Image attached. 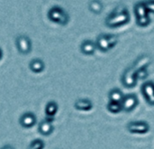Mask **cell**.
I'll list each match as a JSON object with an SVG mask.
<instances>
[{
  "label": "cell",
  "instance_id": "1",
  "mask_svg": "<svg viewBox=\"0 0 154 149\" xmlns=\"http://www.w3.org/2000/svg\"><path fill=\"white\" fill-rule=\"evenodd\" d=\"M130 21L128 9L124 5H118L113 12L106 18L105 24L107 27L115 28L127 24Z\"/></svg>",
  "mask_w": 154,
  "mask_h": 149
},
{
  "label": "cell",
  "instance_id": "2",
  "mask_svg": "<svg viewBox=\"0 0 154 149\" xmlns=\"http://www.w3.org/2000/svg\"><path fill=\"white\" fill-rule=\"evenodd\" d=\"M48 18L50 21L58 24L60 25L65 26L69 22V14L60 6L53 5L48 11Z\"/></svg>",
  "mask_w": 154,
  "mask_h": 149
},
{
  "label": "cell",
  "instance_id": "3",
  "mask_svg": "<svg viewBox=\"0 0 154 149\" xmlns=\"http://www.w3.org/2000/svg\"><path fill=\"white\" fill-rule=\"evenodd\" d=\"M15 44L18 52L23 55H27L32 52L31 39L25 34H20L15 38Z\"/></svg>",
  "mask_w": 154,
  "mask_h": 149
},
{
  "label": "cell",
  "instance_id": "4",
  "mask_svg": "<svg viewBox=\"0 0 154 149\" xmlns=\"http://www.w3.org/2000/svg\"><path fill=\"white\" fill-rule=\"evenodd\" d=\"M135 69L132 66L125 71L122 77V83L126 88H134L136 85L137 79L135 77Z\"/></svg>",
  "mask_w": 154,
  "mask_h": 149
},
{
  "label": "cell",
  "instance_id": "5",
  "mask_svg": "<svg viewBox=\"0 0 154 149\" xmlns=\"http://www.w3.org/2000/svg\"><path fill=\"white\" fill-rule=\"evenodd\" d=\"M127 129L133 134H146L150 129V126L145 121H134L127 125Z\"/></svg>",
  "mask_w": 154,
  "mask_h": 149
},
{
  "label": "cell",
  "instance_id": "6",
  "mask_svg": "<svg viewBox=\"0 0 154 149\" xmlns=\"http://www.w3.org/2000/svg\"><path fill=\"white\" fill-rule=\"evenodd\" d=\"M36 115L31 111L24 112L19 119V124L24 128H31L36 124Z\"/></svg>",
  "mask_w": 154,
  "mask_h": 149
},
{
  "label": "cell",
  "instance_id": "7",
  "mask_svg": "<svg viewBox=\"0 0 154 149\" xmlns=\"http://www.w3.org/2000/svg\"><path fill=\"white\" fill-rule=\"evenodd\" d=\"M139 101L138 99L135 95L134 94H129L124 97V100L122 101V108L126 112H131L132 110H134L136 106L138 105Z\"/></svg>",
  "mask_w": 154,
  "mask_h": 149
},
{
  "label": "cell",
  "instance_id": "8",
  "mask_svg": "<svg viewBox=\"0 0 154 149\" xmlns=\"http://www.w3.org/2000/svg\"><path fill=\"white\" fill-rule=\"evenodd\" d=\"M54 130V127L51 122L48 121L47 119H43L38 125V131L42 136H50L52 134Z\"/></svg>",
  "mask_w": 154,
  "mask_h": 149
},
{
  "label": "cell",
  "instance_id": "9",
  "mask_svg": "<svg viewBox=\"0 0 154 149\" xmlns=\"http://www.w3.org/2000/svg\"><path fill=\"white\" fill-rule=\"evenodd\" d=\"M74 107L80 111H89L93 108V103L88 99H78L74 103Z\"/></svg>",
  "mask_w": 154,
  "mask_h": 149
},
{
  "label": "cell",
  "instance_id": "10",
  "mask_svg": "<svg viewBox=\"0 0 154 149\" xmlns=\"http://www.w3.org/2000/svg\"><path fill=\"white\" fill-rule=\"evenodd\" d=\"M96 43L91 40H85L80 45V52L85 55H93L96 52Z\"/></svg>",
  "mask_w": 154,
  "mask_h": 149
},
{
  "label": "cell",
  "instance_id": "11",
  "mask_svg": "<svg viewBox=\"0 0 154 149\" xmlns=\"http://www.w3.org/2000/svg\"><path fill=\"white\" fill-rule=\"evenodd\" d=\"M29 69L34 73H41L45 69V63L41 59H32L29 62Z\"/></svg>",
  "mask_w": 154,
  "mask_h": 149
},
{
  "label": "cell",
  "instance_id": "12",
  "mask_svg": "<svg viewBox=\"0 0 154 149\" xmlns=\"http://www.w3.org/2000/svg\"><path fill=\"white\" fill-rule=\"evenodd\" d=\"M97 48H98L101 52H107L110 50L108 41L106 38V34L105 33H100L97 38V43H96Z\"/></svg>",
  "mask_w": 154,
  "mask_h": 149
},
{
  "label": "cell",
  "instance_id": "13",
  "mask_svg": "<svg viewBox=\"0 0 154 149\" xmlns=\"http://www.w3.org/2000/svg\"><path fill=\"white\" fill-rule=\"evenodd\" d=\"M151 63V57L149 55H143L141 56L133 65L135 71H139L142 69H146V67Z\"/></svg>",
  "mask_w": 154,
  "mask_h": 149
},
{
  "label": "cell",
  "instance_id": "14",
  "mask_svg": "<svg viewBox=\"0 0 154 149\" xmlns=\"http://www.w3.org/2000/svg\"><path fill=\"white\" fill-rule=\"evenodd\" d=\"M142 92L146 100L154 96V83L152 81H147L142 86Z\"/></svg>",
  "mask_w": 154,
  "mask_h": 149
},
{
  "label": "cell",
  "instance_id": "15",
  "mask_svg": "<svg viewBox=\"0 0 154 149\" xmlns=\"http://www.w3.org/2000/svg\"><path fill=\"white\" fill-rule=\"evenodd\" d=\"M59 109V106L55 101H49L46 106H45V117H49V118H54V116L56 115V113L58 112Z\"/></svg>",
  "mask_w": 154,
  "mask_h": 149
},
{
  "label": "cell",
  "instance_id": "16",
  "mask_svg": "<svg viewBox=\"0 0 154 149\" xmlns=\"http://www.w3.org/2000/svg\"><path fill=\"white\" fill-rule=\"evenodd\" d=\"M134 14L137 19L148 15V11L146 9L145 2H140L134 5Z\"/></svg>",
  "mask_w": 154,
  "mask_h": 149
},
{
  "label": "cell",
  "instance_id": "17",
  "mask_svg": "<svg viewBox=\"0 0 154 149\" xmlns=\"http://www.w3.org/2000/svg\"><path fill=\"white\" fill-rule=\"evenodd\" d=\"M108 97H109L110 101L122 103V101H123L125 96H124L123 92H122L119 89H113V90H110Z\"/></svg>",
  "mask_w": 154,
  "mask_h": 149
},
{
  "label": "cell",
  "instance_id": "18",
  "mask_svg": "<svg viewBox=\"0 0 154 149\" xmlns=\"http://www.w3.org/2000/svg\"><path fill=\"white\" fill-rule=\"evenodd\" d=\"M88 8L89 10L94 13V14H100L103 10V5L100 1H97V0H94V1H90L89 4H88Z\"/></svg>",
  "mask_w": 154,
  "mask_h": 149
},
{
  "label": "cell",
  "instance_id": "19",
  "mask_svg": "<svg viewBox=\"0 0 154 149\" xmlns=\"http://www.w3.org/2000/svg\"><path fill=\"white\" fill-rule=\"evenodd\" d=\"M107 109L111 113L117 114V113H119L123 109V108H122V104L121 103L109 101V103L107 104Z\"/></svg>",
  "mask_w": 154,
  "mask_h": 149
},
{
  "label": "cell",
  "instance_id": "20",
  "mask_svg": "<svg viewBox=\"0 0 154 149\" xmlns=\"http://www.w3.org/2000/svg\"><path fill=\"white\" fill-rule=\"evenodd\" d=\"M44 147H45L44 141L40 138H36L30 143L28 149H43Z\"/></svg>",
  "mask_w": 154,
  "mask_h": 149
},
{
  "label": "cell",
  "instance_id": "21",
  "mask_svg": "<svg viewBox=\"0 0 154 149\" xmlns=\"http://www.w3.org/2000/svg\"><path fill=\"white\" fill-rule=\"evenodd\" d=\"M106 38H107L110 49L114 48L117 44V43H118V37L116 34H106Z\"/></svg>",
  "mask_w": 154,
  "mask_h": 149
},
{
  "label": "cell",
  "instance_id": "22",
  "mask_svg": "<svg viewBox=\"0 0 154 149\" xmlns=\"http://www.w3.org/2000/svg\"><path fill=\"white\" fill-rule=\"evenodd\" d=\"M136 23L139 26H142V27H145V26H148L151 23V19L149 17V15H146V16H143V17H141V18H138L136 20Z\"/></svg>",
  "mask_w": 154,
  "mask_h": 149
},
{
  "label": "cell",
  "instance_id": "23",
  "mask_svg": "<svg viewBox=\"0 0 154 149\" xmlns=\"http://www.w3.org/2000/svg\"><path fill=\"white\" fill-rule=\"evenodd\" d=\"M135 77L136 79H140V80H143L145 79L146 77H148V71L146 69H142V70H139L135 72Z\"/></svg>",
  "mask_w": 154,
  "mask_h": 149
},
{
  "label": "cell",
  "instance_id": "24",
  "mask_svg": "<svg viewBox=\"0 0 154 149\" xmlns=\"http://www.w3.org/2000/svg\"><path fill=\"white\" fill-rule=\"evenodd\" d=\"M145 5H146V9L148 11V13H153L154 14V1H148L145 2Z\"/></svg>",
  "mask_w": 154,
  "mask_h": 149
},
{
  "label": "cell",
  "instance_id": "25",
  "mask_svg": "<svg viewBox=\"0 0 154 149\" xmlns=\"http://www.w3.org/2000/svg\"><path fill=\"white\" fill-rule=\"evenodd\" d=\"M0 149H15L13 146L11 145H5L4 147H2Z\"/></svg>",
  "mask_w": 154,
  "mask_h": 149
},
{
  "label": "cell",
  "instance_id": "26",
  "mask_svg": "<svg viewBox=\"0 0 154 149\" xmlns=\"http://www.w3.org/2000/svg\"><path fill=\"white\" fill-rule=\"evenodd\" d=\"M2 57H3V51H2V49L0 48V61H1V59H2Z\"/></svg>",
  "mask_w": 154,
  "mask_h": 149
}]
</instances>
